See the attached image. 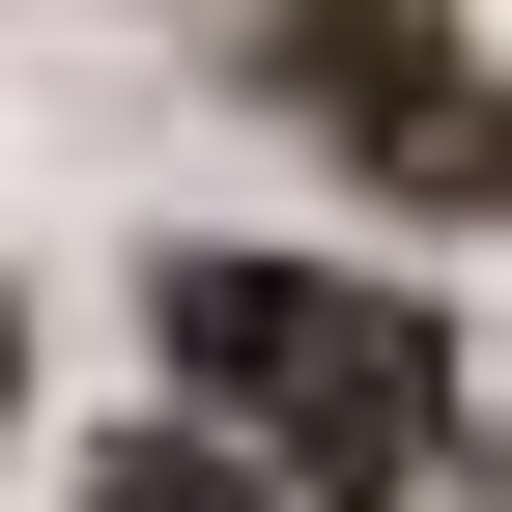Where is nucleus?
Returning <instances> with one entry per match:
<instances>
[{
  "mask_svg": "<svg viewBox=\"0 0 512 512\" xmlns=\"http://www.w3.org/2000/svg\"><path fill=\"white\" fill-rule=\"evenodd\" d=\"M171 370H200V427H256L313 512H399L456 456V342H427L399 285H342V256H171Z\"/></svg>",
  "mask_w": 512,
  "mask_h": 512,
  "instance_id": "1",
  "label": "nucleus"
},
{
  "mask_svg": "<svg viewBox=\"0 0 512 512\" xmlns=\"http://www.w3.org/2000/svg\"><path fill=\"white\" fill-rule=\"evenodd\" d=\"M228 86L313 114V143L370 171V200H512V57L456 29V0H228Z\"/></svg>",
  "mask_w": 512,
  "mask_h": 512,
  "instance_id": "2",
  "label": "nucleus"
},
{
  "mask_svg": "<svg viewBox=\"0 0 512 512\" xmlns=\"http://www.w3.org/2000/svg\"><path fill=\"white\" fill-rule=\"evenodd\" d=\"M86 512H313V484H285V456H256V427H143V456H114Z\"/></svg>",
  "mask_w": 512,
  "mask_h": 512,
  "instance_id": "3",
  "label": "nucleus"
},
{
  "mask_svg": "<svg viewBox=\"0 0 512 512\" xmlns=\"http://www.w3.org/2000/svg\"><path fill=\"white\" fill-rule=\"evenodd\" d=\"M0 370H29V313H0Z\"/></svg>",
  "mask_w": 512,
  "mask_h": 512,
  "instance_id": "4",
  "label": "nucleus"
}]
</instances>
